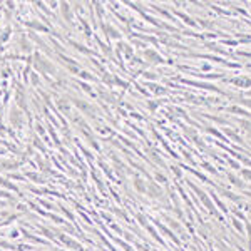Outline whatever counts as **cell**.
I'll list each match as a JSON object with an SVG mask.
<instances>
[{
	"label": "cell",
	"mask_w": 251,
	"mask_h": 251,
	"mask_svg": "<svg viewBox=\"0 0 251 251\" xmlns=\"http://www.w3.org/2000/svg\"><path fill=\"white\" fill-rule=\"evenodd\" d=\"M146 56H147L149 60H154V62H161V57H158V54H156V52H153V50H147V52H146Z\"/></svg>",
	"instance_id": "1"
},
{
	"label": "cell",
	"mask_w": 251,
	"mask_h": 251,
	"mask_svg": "<svg viewBox=\"0 0 251 251\" xmlns=\"http://www.w3.org/2000/svg\"><path fill=\"white\" fill-rule=\"evenodd\" d=\"M234 84H238V85H246V87H248V85H251V81H250V79H234Z\"/></svg>",
	"instance_id": "2"
}]
</instances>
